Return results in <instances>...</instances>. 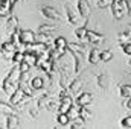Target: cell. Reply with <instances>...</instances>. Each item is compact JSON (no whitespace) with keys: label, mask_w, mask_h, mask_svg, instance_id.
I'll use <instances>...</instances> for the list:
<instances>
[{"label":"cell","mask_w":131,"mask_h":129,"mask_svg":"<svg viewBox=\"0 0 131 129\" xmlns=\"http://www.w3.org/2000/svg\"><path fill=\"white\" fill-rule=\"evenodd\" d=\"M29 99H32V97L26 96V94H25V91L18 87V88H17V90H15V91L9 96V103H11V105H14V106L17 108L20 103H21V105H25Z\"/></svg>","instance_id":"1"},{"label":"cell","mask_w":131,"mask_h":129,"mask_svg":"<svg viewBox=\"0 0 131 129\" xmlns=\"http://www.w3.org/2000/svg\"><path fill=\"white\" fill-rule=\"evenodd\" d=\"M17 50H18L17 46H15L11 40L5 41V43L2 44V47H0V53H2V56H3L5 59H12V58H14V53H15Z\"/></svg>","instance_id":"2"},{"label":"cell","mask_w":131,"mask_h":129,"mask_svg":"<svg viewBox=\"0 0 131 129\" xmlns=\"http://www.w3.org/2000/svg\"><path fill=\"white\" fill-rule=\"evenodd\" d=\"M40 11H41V14L46 17V18H50V20H61L63 17H61V14L55 9V8H52V6H46V5H43V6H40Z\"/></svg>","instance_id":"3"},{"label":"cell","mask_w":131,"mask_h":129,"mask_svg":"<svg viewBox=\"0 0 131 129\" xmlns=\"http://www.w3.org/2000/svg\"><path fill=\"white\" fill-rule=\"evenodd\" d=\"M110 9H111V14H113V17H114L116 20H121L125 14H128V12H127V9H125V6H124L122 3L116 2V0H113V3H111Z\"/></svg>","instance_id":"4"},{"label":"cell","mask_w":131,"mask_h":129,"mask_svg":"<svg viewBox=\"0 0 131 129\" xmlns=\"http://www.w3.org/2000/svg\"><path fill=\"white\" fill-rule=\"evenodd\" d=\"M17 28H18V18L15 17V15H9L8 17V21H6V24H5V31L8 33V40H9V36L12 35V33L17 31Z\"/></svg>","instance_id":"5"},{"label":"cell","mask_w":131,"mask_h":129,"mask_svg":"<svg viewBox=\"0 0 131 129\" xmlns=\"http://www.w3.org/2000/svg\"><path fill=\"white\" fill-rule=\"evenodd\" d=\"M92 100H93V94L89 93V91H84V93L78 94L76 100H75V105H78V106H87V105L92 103Z\"/></svg>","instance_id":"6"},{"label":"cell","mask_w":131,"mask_h":129,"mask_svg":"<svg viewBox=\"0 0 131 129\" xmlns=\"http://www.w3.org/2000/svg\"><path fill=\"white\" fill-rule=\"evenodd\" d=\"M35 38H37V33L32 32V31H20V41L23 46L35 43Z\"/></svg>","instance_id":"7"},{"label":"cell","mask_w":131,"mask_h":129,"mask_svg":"<svg viewBox=\"0 0 131 129\" xmlns=\"http://www.w3.org/2000/svg\"><path fill=\"white\" fill-rule=\"evenodd\" d=\"M85 40H87V43H92V44H101L104 40H105V36L102 35V33L99 32H95V31H89L87 32V36H85Z\"/></svg>","instance_id":"8"},{"label":"cell","mask_w":131,"mask_h":129,"mask_svg":"<svg viewBox=\"0 0 131 129\" xmlns=\"http://www.w3.org/2000/svg\"><path fill=\"white\" fill-rule=\"evenodd\" d=\"M8 78H9V81H11L15 87H18V82H20V79H21V71H20L18 65H14V67L11 68V71L8 73Z\"/></svg>","instance_id":"9"},{"label":"cell","mask_w":131,"mask_h":129,"mask_svg":"<svg viewBox=\"0 0 131 129\" xmlns=\"http://www.w3.org/2000/svg\"><path fill=\"white\" fill-rule=\"evenodd\" d=\"M0 112L2 114H5V115H11V114H18V109L14 106V105H11V103H6V102H2L0 100Z\"/></svg>","instance_id":"10"},{"label":"cell","mask_w":131,"mask_h":129,"mask_svg":"<svg viewBox=\"0 0 131 129\" xmlns=\"http://www.w3.org/2000/svg\"><path fill=\"white\" fill-rule=\"evenodd\" d=\"M11 9H12V5L9 0H0V17L2 18H8L11 15Z\"/></svg>","instance_id":"11"},{"label":"cell","mask_w":131,"mask_h":129,"mask_svg":"<svg viewBox=\"0 0 131 129\" xmlns=\"http://www.w3.org/2000/svg\"><path fill=\"white\" fill-rule=\"evenodd\" d=\"M78 12L84 18H87L90 15V5L87 0H78Z\"/></svg>","instance_id":"12"},{"label":"cell","mask_w":131,"mask_h":129,"mask_svg":"<svg viewBox=\"0 0 131 129\" xmlns=\"http://www.w3.org/2000/svg\"><path fill=\"white\" fill-rule=\"evenodd\" d=\"M67 49L70 50V53H84L87 50V46L84 43H81V41L79 43H69Z\"/></svg>","instance_id":"13"},{"label":"cell","mask_w":131,"mask_h":129,"mask_svg":"<svg viewBox=\"0 0 131 129\" xmlns=\"http://www.w3.org/2000/svg\"><path fill=\"white\" fill-rule=\"evenodd\" d=\"M20 126V120L15 114H11V115H6V120H5V128L14 129Z\"/></svg>","instance_id":"14"},{"label":"cell","mask_w":131,"mask_h":129,"mask_svg":"<svg viewBox=\"0 0 131 129\" xmlns=\"http://www.w3.org/2000/svg\"><path fill=\"white\" fill-rule=\"evenodd\" d=\"M66 15H67V21H69V24H76L78 23V15H76V12L73 11V8L70 6V5H66Z\"/></svg>","instance_id":"15"},{"label":"cell","mask_w":131,"mask_h":129,"mask_svg":"<svg viewBox=\"0 0 131 129\" xmlns=\"http://www.w3.org/2000/svg\"><path fill=\"white\" fill-rule=\"evenodd\" d=\"M73 56V71L75 74H78L82 68V55L81 53H72Z\"/></svg>","instance_id":"16"},{"label":"cell","mask_w":131,"mask_h":129,"mask_svg":"<svg viewBox=\"0 0 131 129\" xmlns=\"http://www.w3.org/2000/svg\"><path fill=\"white\" fill-rule=\"evenodd\" d=\"M2 88H3V91H5L6 94H9V96H11V94H12V93H14V91L17 90V87H15V85H14V84H12V82L9 81V78H8V76H6V78L3 79Z\"/></svg>","instance_id":"17"},{"label":"cell","mask_w":131,"mask_h":129,"mask_svg":"<svg viewBox=\"0 0 131 129\" xmlns=\"http://www.w3.org/2000/svg\"><path fill=\"white\" fill-rule=\"evenodd\" d=\"M29 85L32 87L34 91H38V90H41V88L44 87V79H43L41 76H35V78H32V79L29 81Z\"/></svg>","instance_id":"18"},{"label":"cell","mask_w":131,"mask_h":129,"mask_svg":"<svg viewBox=\"0 0 131 129\" xmlns=\"http://www.w3.org/2000/svg\"><path fill=\"white\" fill-rule=\"evenodd\" d=\"M35 41H37V43L47 44V46L53 44V40H52V36H50L49 33H43V32H38V33H37V38H35Z\"/></svg>","instance_id":"19"},{"label":"cell","mask_w":131,"mask_h":129,"mask_svg":"<svg viewBox=\"0 0 131 129\" xmlns=\"http://www.w3.org/2000/svg\"><path fill=\"white\" fill-rule=\"evenodd\" d=\"M81 85H82V79L81 78H76V79H73V82L69 85V93L70 94H76L79 90H81Z\"/></svg>","instance_id":"20"},{"label":"cell","mask_w":131,"mask_h":129,"mask_svg":"<svg viewBox=\"0 0 131 129\" xmlns=\"http://www.w3.org/2000/svg\"><path fill=\"white\" fill-rule=\"evenodd\" d=\"M99 61H101V52L96 50V49H92L89 52V62L92 65H96Z\"/></svg>","instance_id":"21"},{"label":"cell","mask_w":131,"mask_h":129,"mask_svg":"<svg viewBox=\"0 0 131 129\" xmlns=\"http://www.w3.org/2000/svg\"><path fill=\"white\" fill-rule=\"evenodd\" d=\"M25 61L31 65V67H37L38 55H37V53H32V52H25Z\"/></svg>","instance_id":"22"},{"label":"cell","mask_w":131,"mask_h":129,"mask_svg":"<svg viewBox=\"0 0 131 129\" xmlns=\"http://www.w3.org/2000/svg\"><path fill=\"white\" fill-rule=\"evenodd\" d=\"M67 115H69L70 122H72V120H75V119H78V117H81V106H78V105H73V106L69 109Z\"/></svg>","instance_id":"23"},{"label":"cell","mask_w":131,"mask_h":129,"mask_svg":"<svg viewBox=\"0 0 131 129\" xmlns=\"http://www.w3.org/2000/svg\"><path fill=\"white\" fill-rule=\"evenodd\" d=\"M87 26L84 24V26H79V28H76L75 29V36L79 40V41H82V40H85V36H87Z\"/></svg>","instance_id":"24"},{"label":"cell","mask_w":131,"mask_h":129,"mask_svg":"<svg viewBox=\"0 0 131 129\" xmlns=\"http://www.w3.org/2000/svg\"><path fill=\"white\" fill-rule=\"evenodd\" d=\"M57 123L61 125V126H69L70 119H69V115H67L66 112H58V115H57Z\"/></svg>","instance_id":"25"},{"label":"cell","mask_w":131,"mask_h":129,"mask_svg":"<svg viewBox=\"0 0 131 129\" xmlns=\"http://www.w3.org/2000/svg\"><path fill=\"white\" fill-rule=\"evenodd\" d=\"M50 100H52L50 94H49V93H44L43 96L38 99V105H37V106H38L40 109H41V108H46V106H47V103H49Z\"/></svg>","instance_id":"26"},{"label":"cell","mask_w":131,"mask_h":129,"mask_svg":"<svg viewBox=\"0 0 131 129\" xmlns=\"http://www.w3.org/2000/svg\"><path fill=\"white\" fill-rule=\"evenodd\" d=\"M25 61V50H17L15 53H14V58H12V62H14V65H18L20 62H23Z\"/></svg>","instance_id":"27"},{"label":"cell","mask_w":131,"mask_h":129,"mask_svg":"<svg viewBox=\"0 0 131 129\" xmlns=\"http://www.w3.org/2000/svg\"><path fill=\"white\" fill-rule=\"evenodd\" d=\"M130 41H131V36L125 32V31L117 35V43H119V46H125V44H127V43H130Z\"/></svg>","instance_id":"28"},{"label":"cell","mask_w":131,"mask_h":129,"mask_svg":"<svg viewBox=\"0 0 131 129\" xmlns=\"http://www.w3.org/2000/svg\"><path fill=\"white\" fill-rule=\"evenodd\" d=\"M98 85H99V88H102V90H107L108 88V76L107 74H99L98 76Z\"/></svg>","instance_id":"29"},{"label":"cell","mask_w":131,"mask_h":129,"mask_svg":"<svg viewBox=\"0 0 131 129\" xmlns=\"http://www.w3.org/2000/svg\"><path fill=\"white\" fill-rule=\"evenodd\" d=\"M121 96L124 97V99H128L131 97V85L130 84H125V85H121Z\"/></svg>","instance_id":"30"},{"label":"cell","mask_w":131,"mask_h":129,"mask_svg":"<svg viewBox=\"0 0 131 129\" xmlns=\"http://www.w3.org/2000/svg\"><path fill=\"white\" fill-rule=\"evenodd\" d=\"M84 119L82 117H78V119H75V120H72L70 123H69V128L72 129H76V128H81V126H84Z\"/></svg>","instance_id":"31"},{"label":"cell","mask_w":131,"mask_h":129,"mask_svg":"<svg viewBox=\"0 0 131 129\" xmlns=\"http://www.w3.org/2000/svg\"><path fill=\"white\" fill-rule=\"evenodd\" d=\"M53 31H57V26H53V24H41L38 28V32H43V33H50Z\"/></svg>","instance_id":"32"},{"label":"cell","mask_w":131,"mask_h":129,"mask_svg":"<svg viewBox=\"0 0 131 129\" xmlns=\"http://www.w3.org/2000/svg\"><path fill=\"white\" fill-rule=\"evenodd\" d=\"M113 59V52L111 50H102L101 52V61L102 62H108Z\"/></svg>","instance_id":"33"},{"label":"cell","mask_w":131,"mask_h":129,"mask_svg":"<svg viewBox=\"0 0 131 129\" xmlns=\"http://www.w3.org/2000/svg\"><path fill=\"white\" fill-rule=\"evenodd\" d=\"M46 108H47L49 111H57V109H60V99H58V102L52 99V100L47 103V106H46Z\"/></svg>","instance_id":"34"},{"label":"cell","mask_w":131,"mask_h":129,"mask_svg":"<svg viewBox=\"0 0 131 129\" xmlns=\"http://www.w3.org/2000/svg\"><path fill=\"white\" fill-rule=\"evenodd\" d=\"M113 3V0H98V8L99 9H105V8H110Z\"/></svg>","instance_id":"35"},{"label":"cell","mask_w":131,"mask_h":129,"mask_svg":"<svg viewBox=\"0 0 131 129\" xmlns=\"http://www.w3.org/2000/svg\"><path fill=\"white\" fill-rule=\"evenodd\" d=\"M81 117H82L84 120H90V119H92V112L87 111L85 106H81Z\"/></svg>","instance_id":"36"},{"label":"cell","mask_w":131,"mask_h":129,"mask_svg":"<svg viewBox=\"0 0 131 129\" xmlns=\"http://www.w3.org/2000/svg\"><path fill=\"white\" fill-rule=\"evenodd\" d=\"M121 126L122 128H131V115H127L121 120Z\"/></svg>","instance_id":"37"},{"label":"cell","mask_w":131,"mask_h":129,"mask_svg":"<svg viewBox=\"0 0 131 129\" xmlns=\"http://www.w3.org/2000/svg\"><path fill=\"white\" fill-rule=\"evenodd\" d=\"M18 68H20V71H21V73H28V71L31 70V65L28 64L26 61H23V62H20V64H18Z\"/></svg>","instance_id":"38"},{"label":"cell","mask_w":131,"mask_h":129,"mask_svg":"<svg viewBox=\"0 0 131 129\" xmlns=\"http://www.w3.org/2000/svg\"><path fill=\"white\" fill-rule=\"evenodd\" d=\"M124 106H125L127 109H130V111H131V97H128V99L124 102Z\"/></svg>","instance_id":"39"},{"label":"cell","mask_w":131,"mask_h":129,"mask_svg":"<svg viewBox=\"0 0 131 129\" xmlns=\"http://www.w3.org/2000/svg\"><path fill=\"white\" fill-rule=\"evenodd\" d=\"M29 114H31V117H32V119H35V117L38 115V111H37V109H31V111H29Z\"/></svg>","instance_id":"40"},{"label":"cell","mask_w":131,"mask_h":129,"mask_svg":"<svg viewBox=\"0 0 131 129\" xmlns=\"http://www.w3.org/2000/svg\"><path fill=\"white\" fill-rule=\"evenodd\" d=\"M125 32H127V33H128V35L131 36V24H128V26L125 28Z\"/></svg>","instance_id":"41"},{"label":"cell","mask_w":131,"mask_h":129,"mask_svg":"<svg viewBox=\"0 0 131 129\" xmlns=\"http://www.w3.org/2000/svg\"><path fill=\"white\" fill-rule=\"evenodd\" d=\"M9 2H11V5H12V6H14V5H15V3H17V2H18V0H9Z\"/></svg>","instance_id":"42"},{"label":"cell","mask_w":131,"mask_h":129,"mask_svg":"<svg viewBox=\"0 0 131 129\" xmlns=\"http://www.w3.org/2000/svg\"><path fill=\"white\" fill-rule=\"evenodd\" d=\"M130 65H131V59H130Z\"/></svg>","instance_id":"43"},{"label":"cell","mask_w":131,"mask_h":129,"mask_svg":"<svg viewBox=\"0 0 131 129\" xmlns=\"http://www.w3.org/2000/svg\"><path fill=\"white\" fill-rule=\"evenodd\" d=\"M0 18H2V17H0Z\"/></svg>","instance_id":"44"}]
</instances>
